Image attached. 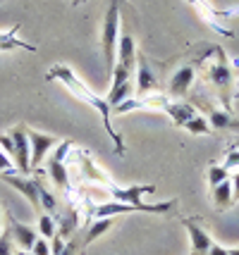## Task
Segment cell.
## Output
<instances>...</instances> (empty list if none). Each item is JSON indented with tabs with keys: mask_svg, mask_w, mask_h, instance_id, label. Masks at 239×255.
Here are the masks:
<instances>
[{
	"mask_svg": "<svg viewBox=\"0 0 239 255\" xmlns=\"http://www.w3.org/2000/svg\"><path fill=\"white\" fill-rule=\"evenodd\" d=\"M46 79L48 81H57V84H62V86H65V89H67L77 100L86 103L89 108H93V110L98 112V115H101L103 127H105V131H108V136L115 141V153H117V155H125V141H122L120 131H115L113 122H110V112H113V108L105 103V98L96 96V93H93V91L89 89L79 77H77V72H72L67 65H53L50 69H48Z\"/></svg>",
	"mask_w": 239,
	"mask_h": 255,
	"instance_id": "1",
	"label": "cell"
},
{
	"mask_svg": "<svg viewBox=\"0 0 239 255\" xmlns=\"http://www.w3.org/2000/svg\"><path fill=\"white\" fill-rule=\"evenodd\" d=\"M122 0H110L108 2V10L103 17V29H101V48H103V57H105V72L108 77H113L115 69V55H117V41H120V12H122Z\"/></svg>",
	"mask_w": 239,
	"mask_h": 255,
	"instance_id": "2",
	"label": "cell"
},
{
	"mask_svg": "<svg viewBox=\"0 0 239 255\" xmlns=\"http://www.w3.org/2000/svg\"><path fill=\"white\" fill-rule=\"evenodd\" d=\"M177 205V200H165V203H103L93 208V217H117L122 212H148V215H170Z\"/></svg>",
	"mask_w": 239,
	"mask_h": 255,
	"instance_id": "3",
	"label": "cell"
},
{
	"mask_svg": "<svg viewBox=\"0 0 239 255\" xmlns=\"http://www.w3.org/2000/svg\"><path fill=\"white\" fill-rule=\"evenodd\" d=\"M0 179L5 181V184H10L12 189H17L22 193L24 198L31 203V208L36 210V215H41L43 208H41V179H31V177H24L19 172H5V174H0Z\"/></svg>",
	"mask_w": 239,
	"mask_h": 255,
	"instance_id": "4",
	"label": "cell"
},
{
	"mask_svg": "<svg viewBox=\"0 0 239 255\" xmlns=\"http://www.w3.org/2000/svg\"><path fill=\"white\" fill-rule=\"evenodd\" d=\"M132 69H127L122 65H115L113 69V86L108 91V96H105V103L110 105V108H117V105H122L125 100L132 98V91H134V84H132Z\"/></svg>",
	"mask_w": 239,
	"mask_h": 255,
	"instance_id": "5",
	"label": "cell"
},
{
	"mask_svg": "<svg viewBox=\"0 0 239 255\" xmlns=\"http://www.w3.org/2000/svg\"><path fill=\"white\" fill-rule=\"evenodd\" d=\"M218 60L216 62H211L208 65V79H211V84L218 89L220 93V98L225 105H230V89H232V69H230V62L225 60V53L218 48L216 50Z\"/></svg>",
	"mask_w": 239,
	"mask_h": 255,
	"instance_id": "6",
	"label": "cell"
},
{
	"mask_svg": "<svg viewBox=\"0 0 239 255\" xmlns=\"http://www.w3.org/2000/svg\"><path fill=\"white\" fill-rule=\"evenodd\" d=\"M12 157H14V167L17 172L29 177L31 172V148H29V136H26V127H12Z\"/></svg>",
	"mask_w": 239,
	"mask_h": 255,
	"instance_id": "7",
	"label": "cell"
},
{
	"mask_svg": "<svg viewBox=\"0 0 239 255\" xmlns=\"http://www.w3.org/2000/svg\"><path fill=\"white\" fill-rule=\"evenodd\" d=\"M69 148H72L69 141H60L57 150L50 155V160H48V174L53 179V184L62 191H69V174H67V162H65Z\"/></svg>",
	"mask_w": 239,
	"mask_h": 255,
	"instance_id": "8",
	"label": "cell"
},
{
	"mask_svg": "<svg viewBox=\"0 0 239 255\" xmlns=\"http://www.w3.org/2000/svg\"><path fill=\"white\" fill-rule=\"evenodd\" d=\"M26 136H29V148H31V172H41L48 150L57 145V138L43 131H36V129H26Z\"/></svg>",
	"mask_w": 239,
	"mask_h": 255,
	"instance_id": "9",
	"label": "cell"
},
{
	"mask_svg": "<svg viewBox=\"0 0 239 255\" xmlns=\"http://www.w3.org/2000/svg\"><path fill=\"white\" fill-rule=\"evenodd\" d=\"M160 110L165 112L177 127H182V129H189L192 122L199 117L196 108H194L192 103H184V100H168L165 98L163 105H160Z\"/></svg>",
	"mask_w": 239,
	"mask_h": 255,
	"instance_id": "10",
	"label": "cell"
},
{
	"mask_svg": "<svg viewBox=\"0 0 239 255\" xmlns=\"http://www.w3.org/2000/svg\"><path fill=\"white\" fill-rule=\"evenodd\" d=\"M194 79H196V69H194L192 65L180 67L170 77V81H168V93H170L175 100H182L184 96L189 93V89H192Z\"/></svg>",
	"mask_w": 239,
	"mask_h": 255,
	"instance_id": "11",
	"label": "cell"
},
{
	"mask_svg": "<svg viewBox=\"0 0 239 255\" xmlns=\"http://www.w3.org/2000/svg\"><path fill=\"white\" fill-rule=\"evenodd\" d=\"M182 224H184V229L189 232V239H192V253L194 255H206L208 253L211 246H213L211 234L206 232L196 220H189V217H182Z\"/></svg>",
	"mask_w": 239,
	"mask_h": 255,
	"instance_id": "12",
	"label": "cell"
},
{
	"mask_svg": "<svg viewBox=\"0 0 239 255\" xmlns=\"http://www.w3.org/2000/svg\"><path fill=\"white\" fill-rule=\"evenodd\" d=\"M158 89V77L156 72L151 69V65L146 62V57L139 53L137 55V93L139 98H146L148 93Z\"/></svg>",
	"mask_w": 239,
	"mask_h": 255,
	"instance_id": "13",
	"label": "cell"
},
{
	"mask_svg": "<svg viewBox=\"0 0 239 255\" xmlns=\"http://www.w3.org/2000/svg\"><path fill=\"white\" fill-rule=\"evenodd\" d=\"M137 38L132 36L129 31H120V41H117V65L127 67L134 72V65H137Z\"/></svg>",
	"mask_w": 239,
	"mask_h": 255,
	"instance_id": "14",
	"label": "cell"
},
{
	"mask_svg": "<svg viewBox=\"0 0 239 255\" xmlns=\"http://www.w3.org/2000/svg\"><path fill=\"white\" fill-rule=\"evenodd\" d=\"M108 191H110V196H113L115 203H144V196H151V193H156V186H127V189H120V186H113V184H108Z\"/></svg>",
	"mask_w": 239,
	"mask_h": 255,
	"instance_id": "15",
	"label": "cell"
},
{
	"mask_svg": "<svg viewBox=\"0 0 239 255\" xmlns=\"http://www.w3.org/2000/svg\"><path fill=\"white\" fill-rule=\"evenodd\" d=\"M10 234H12V241L17 244L19 251H31V246H34L36 239H38V232H36V229L17 222L14 217H10Z\"/></svg>",
	"mask_w": 239,
	"mask_h": 255,
	"instance_id": "16",
	"label": "cell"
},
{
	"mask_svg": "<svg viewBox=\"0 0 239 255\" xmlns=\"http://www.w3.org/2000/svg\"><path fill=\"white\" fill-rule=\"evenodd\" d=\"M17 31H19V24H12L7 31H0V53H10V50H17V48L36 53V45H29L26 41H19Z\"/></svg>",
	"mask_w": 239,
	"mask_h": 255,
	"instance_id": "17",
	"label": "cell"
},
{
	"mask_svg": "<svg viewBox=\"0 0 239 255\" xmlns=\"http://www.w3.org/2000/svg\"><path fill=\"white\" fill-rule=\"evenodd\" d=\"M211 196H213V205H216L218 210H228L230 205L235 203V193H232V181H223V184H218L211 189Z\"/></svg>",
	"mask_w": 239,
	"mask_h": 255,
	"instance_id": "18",
	"label": "cell"
},
{
	"mask_svg": "<svg viewBox=\"0 0 239 255\" xmlns=\"http://www.w3.org/2000/svg\"><path fill=\"white\" fill-rule=\"evenodd\" d=\"M113 224H115V217H103V220H96V222L89 227V232H86V236H84V241H81V244L84 246L93 244L98 236H103L105 232H110V229H113Z\"/></svg>",
	"mask_w": 239,
	"mask_h": 255,
	"instance_id": "19",
	"label": "cell"
},
{
	"mask_svg": "<svg viewBox=\"0 0 239 255\" xmlns=\"http://www.w3.org/2000/svg\"><path fill=\"white\" fill-rule=\"evenodd\" d=\"M211 129H239V120H235L230 112H220V110H213L211 112Z\"/></svg>",
	"mask_w": 239,
	"mask_h": 255,
	"instance_id": "20",
	"label": "cell"
},
{
	"mask_svg": "<svg viewBox=\"0 0 239 255\" xmlns=\"http://www.w3.org/2000/svg\"><path fill=\"white\" fill-rule=\"evenodd\" d=\"M38 234H41V239H53L57 234V224L53 215H48V212L38 215Z\"/></svg>",
	"mask_w": 239,
	"mask_h": 255,
	"instance_id": "21",
	"label": "cell"
},
{
	"mask_svg": "<svg viewBox=\"0 0 239 255\" xmlns=\"http://www.w3.org/2000/svg\"><path fill=\"white\" fill-rule=\"evenodd\" d=\"M230 179V169L225 165H211L208 167V184H211V189L218 186V184H223V181H228Z\"/></svg>",
	"mask_w": 239,
	"mask_h": 255,
	"instance_id": "22",
	"label": "cell"
},
{
	"mask_svg": "<svg viewBox=\"0 0 239 255\" xmlns=\"http://www.w3.org/2000/svg\"><path fill=\"white\" fill-rule=\"evenodd\" d=\"M81 167H84V174H86V177L91 179V181H103V184H108V179L103 177L101 172H98V169L93 167V162H91V160H89L86 155L81 157Z\"/></svg>",
	"mask_w": 239,
	"mask_h": 255,
	"instance_id": "23",
	"label": "cell"
},
{
	"mask_svg": "<svg viewBox=\"0 0 239 255\" xmlns=\"http://www.w3.org/2000/svg\"><path fill=\"white\" fill-rule=\"evenodd\" d=\"M12 234L10 229L7 232H0V255H14V248H12Z\"/></svg>",
	"mask_w": 239,
	"mask_h": 255,
	"instance_id": "24",
	"label": "cell"
},
{
	"mask_svg": "<svg viewBox=\"0 0 239 255\" xmlns=\"http://www.w3.org/2000/svg\"><path fill=\"white\" fill-rule=\"evenodd\" d=\"M31 253L34 255H50V244H48V239H36V244L31 246Z\"/></svg>",
	"mask_w": 239,
	"mask_h": 255,
	"instance_id": "25",
	"label": "cell"
},
{
	"mask_svg": "<svg viewBox=\"0 0 239 255\" xmlns=\"http://www.w3.org/2000/svg\"><path fill=\"white\" fill-rule=\"evenodd\" d=\"M5 172H17V167H14V162L10 160L7 153L0 150V174H5Z\"/></svg>",
	"mask_w": 239,
	"mask_h": 255,
	"instance_id": "26",
	"label": "cell"
},
{
	"mask_svg": "<svg viewBox=\"0 0 239 255\" xmlns=\"http://www.w3.org/2000/svg\"><path fill=\"white\" fill-rule=\"evenodd\" d=\"M225 167H228V169H232V167H239V148H235V150H230V153H228Z\"/></svg>",
	"mask_w": 239,
	"mask_h": 255,
	"instance_id": "27",
	"label": "cell"
},
{
	"mask_svg": "<svg viewBox=\"0 0 239 255\" xmlns=\"http://www.w3.org/2000/svg\"><path fill=\"white\" fill-rule=\"evenodd\" d=\"M77 251H79V244H77V239H72V241H67L65 251H62L60 255H77Z\"/></svg>",
	"mask_w": 239,
	"mask_h": 255,
	"instance_id": "28",
	"label": "cell"
},
{
	"mask_svg": "<svg viewBox=\"0 0 239 255\" xmlns=\"http://www.w3.org/2000/svg\"><path fill=\"white\" fill-rule=\"evenodd\" d=\"M206 255H230V251H228V248H223V246L213 244V246H211V251H208Z\"/></svg>",
	"mask_w": 239,
	"mask_h": 255,
	"instance_id": "29",
	"label": "cell"
},
{
	"mask_svg": "<svg viewBox=\"0 0 239 255\" xmlns=\"http://www.w3.org/2000/svg\"><path fill=\"white\" fill-rule=\"evenodd\" d=\"M230 181H232V193H235V200H239V172L230 179Z\"/></svg>",
	"mask_w": 239,
	"mask_h": 255,
	"instance_id": "30",
	"label": "cell"
},
{
	"mask_svg": "<svg viewBox=\"0 0 239 255\" xmlns=\"http://www.w3.org/2000/svg\"><path fill=\"white\" fill-rule=\"evenodd\" d=\"M14 255H34V253H31V251H19V248H17V251H14Z\"/></svg>",
	"mask_w": 239,
	"mask_h": 255,
	"instance_id": "31",
	"label": "cell"
},
{
	"mask_svg": "<svg viewBox=\"0 0 239 255\" xmlns=\"http://www.w3.org/2000/svg\"><path fill=\"white\" fill-rule=\"evenodd\" d=\"M2 222H5V212H2V208H0V232H2Z\"/></svg>",
	"mask_w": 239,
	"mask_h": 255,
	"instance_id": "32",
	"label": "cell"
},
{
	"mask_svg": "<svg viewBox=\"0 0 239 255\" xmlns=\"http://www.w3.org/2000/svg\"><path fill=\"white\" fill-rule=\"evenodd\" d=\"M230 255H239V248H235V251H230Z\"/></svg>",
	"mask_w": 239,
	"mask_h": 255,
	"instance_id": "33",
	"label": "cell"
},
{
	"mask_svg": "<svg viewBox=\"0 0 239 255\" xmlns=\"http://www.w3.org/2000/svg\"><path fill=\"white\" fill-rule=\"evenodd\" d=\"M235 148H239V138H237V143H235Z\"/></svg>",
	"mask_w": 239,
	"mask_h": 255,
	"instance_id": "34",
	"label": "cell"
}]
</instances>
